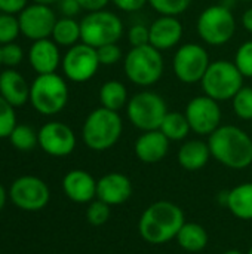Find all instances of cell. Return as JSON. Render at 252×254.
<instances>
[{
    "instance_id": "cell-10",
    "label": "cell",
    "mask_w": 252,
    "mask_h": 254,
    "mask_svg": "<svg viewBox=\"0 0 252 254\" xmlns=\"http://www.w3.org/2000/svg\"><path fill=\"white\" fill-rule=\"evenodd\" d=\"M209 54L199 43H186L180 46L174 55L172 70L183 83H198L209 67Z\"/></svg>"
},
{
    "instance_id": "cell-14",
    "label": "cell",
    "mask_w": 252,
    "mask_h": 254,
    "mask_svg": "<svg viewBox=\"0 0 252 254\" xmlns=\"http://www.w3.org/2000/svg\"><path fill=\"white\" fill-rule=\"evenodd\" d=\"M21 34L36 42L40 39H49L56 24L55 12L48 4L33 3L25 6L18 16Z\"/></svg>"
},
{
    "instance_id": "cell-22",
    "label": "cell",
    "mask_w": 252,
    "mask_h": 254,
    "mask_svg": "<svg viewBox=\"0 0 252 254\" xmlns=\"http://www.w3.org/2000/svg\"><path fill=\"white\" fill-rule=\"evenodd\" d=\"M211 158L209 144L202 140H189L178 150V164L187 171L202 170Z\"/></svg>"
},
{
    "instance_id": "cell-38",
    "label": "cell",
    "mask_w": 252,
    "mask_h": 254,
    "mask_svg": "<svg viewBox=\"0 0 252 254\" xmlns=\"http://www.w3.org/2000/svg\"><path fill=\"white\" fill-rule=\"evenodd\" d=\"M110 1H113V4L123 12H137L141 7H144L146 3H149V0H110Z\"/></svg>"
},
{
    "instance_id": "cell-15",
    "label": "cell",
    "mask_w": 252,
    "mask_h": 254,
    "mask_svg": "<svg viewBox=\"0 0 252 254\" xmlns=\"http://www.w3.org/2000/svg\"><path fill=\"white\" fill-rule=\"evenodd\" d=\"M39 146L50 156H67L76 147V135L73 129L62 122H48L39 132Z\"/></svg>"
},
{
    "instance_id": "cell-25",
    "label": "cell",
    "mask_w": 252,
    "mask_h": 254,
    "mask_svg": "<svg viewBox=\"0 0 252 254\" xmlns=\"http://www.w3.org/2000/svg\"><path fill=\"white\" fill-rule=\"evenodd\" d=\"M101 107L119 112L128 104V89L119 80H107L100 89Z\"/></svg>"
},
{
    "instance_id": "cell-12",
    "label": "cell",
    "mask_w": 252,
    "mask_h": 254,
    "mask_svg": "<svg viewBox=\"0 0 252 254\" xmlns=\"http://www.w3.org/2000/svg\"><path fill=\"white\" fill-rule=\"evenodd\" d=\"M9 196L18 208L24 211H39L49 202L50 192L42 179L24 176L12 183Z\"/></svg>"
},
{
    "instance_id": "cell-39",
    "label": "cell",
    "mask_w": 252,
    "mask_h": 254,
    "mask_svg": "<svg viewBox=\"0 0 252 254\" xmlns=\"http://www.w3.org/2000/svg\"><path fill=\"white\" fill-rule=\"evenodd\" d=\"M27 6V0H0V10L3 13H18Z\"/></svg>"
},
{
    "instance_id": "cell-42",
    "label": "cell",
    "mask_w": 252,
    "mask_h": 254,
    "mask_svg": "<svg viewBox=\"0 0 252 254\" xmlns=\"http://www.w3.org/2000/svg\"><path fill=\"white\" fill-rule=\"evenodd\" d=\"M242 25L247 31L252 33V7L247 9L242 15Z\"/></svg>"
},
{
    "instance_id": "cell-45",
    "label": "cell",
    "mask_w": 252,
    "mask_h": 254,
    "mask_svg": "<svg viewBox=\"0 0 252 254\" xmlns=\"http://www.w3.org/2000/svg\"><path fill=\"white\" fill-rule=\"evenodd\" d=\"M223 254H244L242 252H239V250H227V252H224Z\"/></svg>"
},
{
    "instance_id": "cell-2",
    "label": "cell",
    "mask_w": 252,
    "mask_h": 254,
    "mask_svg": "<svg viewBox=\"0 0 252 254\" xmlns=\"http://www.w3.org/2000/svg\"><path fill=\"white\" fill-rule=\"evenodd\" d=\"M211 156L232 170H244L252 164V138L236 125L218 127L208 140Z\"/></svg>"
},
{
    "instance_id": "cell-23",
    "label": "cell",
    "mask_w": 252,
    "mask_h": 254,
    "mask_svg": "<svg viewBox=\"0 0 252 254\" xmlns=\"http://www.w3.org/2000/svg\"><path fill=\"white\" fill-rule=\"evenodd\" d=\"M226 204L235 217L252 220V183H242L233 188L226 196Z\"/></svg>"
},
{
    "instance_id": "cell-31",
    "label": "cell",
    "mask_w": 252,
    "mask_h": 254,
    "mask_svg": "<svg viewBox=\"0 0 252 254\" xmlns=\"http://www.w3.org/2000/svg\"><path fill=\"white\" fill-rule=\"evenodd\" d=\"M19 21L12 13H0V45L12 43L19 36Z\"/></svg>"
},
{
    "instance_id": "cell-35",
    "label": "cell",
    "mask_w": 252,
    "mask_h": 254,
    "mask_svg": "<svg viewBox=\"0 0 252 254\" xmlns=\"http://www.w3.org/2000/svg\"><path fill=\"white\" fill-rule=\"evenodd\" d=\"M97 54H98L100 64L102 65H113L122 60V49L119 48L117 43H108V45L100 46L97 48Z\"/></svg>"
},
{
    "instance_id": "cell-4",
    "label": "cell",
    "mask_w": 252,
    "mask_h": 254,
    "mask_svg": "<svg viewBox=\"0 0 252 254\" xmlns=\"http://www.w3.org/2000/svg\"><path fill=\"white\" fill-rule=\"evenodd\" d=\"M163 67L162 52L151 45L132 48L123 60L126 77L138 86L154 85L162 77Z\"/></svg>"
},
{
    "instance_id": "cell-20",
    "label": "cell",
    "mask_w": 252,
    "mask_h": 254,
    "mask_svg": "<svg viewBox=\"0 0 252 254\" xmlns=\"http://www.w3.org/2000/svg\"><path fill=\"white\" fill-rule=\"evenodd\" d=\"M28 61L37 74H48L55 73L62 60L59 48L53 40L40 39L31 45L28 52Z\"/></svg>"
},
{
    "instance_id": "cell-33",
    "label": "cell",
    "mask_w": 252,
    "mask_h": 254,
    "mask_svg": "<svg viewBox=\"0 0 252 254\" xmlns=\"http://www.w3.org/2000/svg\"><path fill=\"white\" fill-rule=\"evenodd\" d=\"M110 214H111L110 205L105 204L104 201L98 199V198L94 199L89 204L88 210H86V219H88V222L92 226H102V225H105L108 222V219H110Z\"/></svg>"
},
{
    "instance_id": "cell-27",
    "label": "cell",
    "mask_w": 252,
    "mask_h": 254,
    "mask_svg": "<svg viewBox=\"0 0 252 254\" xmlns=\"http://www.w3.org/2000/svg\"><path fill=\"white\" fill-rule=\"evenodd\" d=\"M80 22L74 18L64 16L56 19V24L52 31V40L59 46H74L80 39Z\"/></svg>"
},
{
    "instance_id": "cell-19",
    "label": "cell",
    "mask_w": 252,
    "mask_h": 254,
    "mask_svg": "<svg viewBox=\"0 0 252 254\" xmlns=\"http://www.w3.org/2000/svg\"><path fill=\"white\" fill-rule=\"evenodd\" d=\"M137 158L144 164L160 162L169 150V140L160 129L144 131L135 141L134 146Z\"/></svg>"
},
{
    "instance_id": "cell-7",
    "label": "cell",
    "mask_w": 252,
    "mask_h": 254,
    "mask_svg": "<svg viewBox=\"0 0 252 254\" xmlns=\"http://www.w3.org/2000/svg\"><path fill=\"white\" fill-rule=\"evenodd\" d=\"M80 40L92 48L108 43H117L123 36V22L114 13L105 9L89 12L80 21Z\"/></svg>"
},
{
    "instance_id": "cell-5",
    "label": "cell",
    "mask_w": 252,
    "mask_h": 254,
    "mask_svg": "<svg viewBox=\"0 0 252 254\" xmlns=\"http://www.w3.org/2000/svg\"><path fill=\"white\" fill-rule=\"evenodd\" d=\"M30 101L40 115H56L67 106L68 86L56 73L39 74L30 86Z\"/></svg>"
},
{
    "instance_id": "cell-8",
    "label": "cell",
    "mask_w": 252,
    "mask_h": 254,
    "mask_svg": "<svg viewBox=\"0 0 252 254\" xmlns=\"http://www.w3.org/2000/svg\"><path fill=\"white\" fill-rule=\"evenodd\" d=\"M196 28L199 37L206 45L221 46L235 36L236 19L227 6L212 4L199 15Z\"/></svg>"
},
{
    "instance_id": "cell-30",
    "label": "cell",
    "mask_w": 252,
    "mask_h": 254,
    "mask_svg": "<svg viewBox=\"0 0 252 254\" xmlns=\"http://www.w3.org/2000/svg\"><path fill=\"white\" fill-rule=\"evenodd\" d=\"M149 3L160 15L178 16L189 9L192 0H149Z\"/></svg>"
},
{
    "instance_id": "cell-9",
    "label": "cell",
    "mask_w": 252,
    "mask_h": 254,
    "mask_svg": "<svg viewBox=\"0 0 252 254\" xmlns=\"http://www.w3.org/2000/svg\"><path fill=\"white\" fill-rule=\"evenodd\" d=\"M166 113L168 107L165 100L153 91L138 92L126 104L129 122L141 131L159 129Z\"/></svg>"
},
{
    "instance_id": "cell-34",
    "label": "cell",
    "mask_w": 252,
    "mask_h": 254,
    "mask_svg": "<svg viewBox=\"0 0 252 254\" xmlns=\"http://www.w3.org/2000/svg\"><path fill=\"white\" fill-rule=\"evenodd\" d=\"M235 64L244 77H252V40L241 45L235 55Z\"/></svg>"
},
{
    "instance_id": "cell-16",
    "label": "cell",
    "mask_w": 252,
    "mask_h": 254,
    "mask_svg": "<svg viewBox=\"0 0 252 254\" xmlns=\"http://www.w3.org/2000/svg\"><path fill=\"white\" fill-rule=\"evenodd\" d=\"M132 182L120 173H108L97 182V198L105 204L120 205L132 196Z\"/></svg>"
},
{
    "instance_id": "cell-43",
    "label": "cell",
    "mask_w": 252,
    "mask_h": 254,
    "mask_svg": "<svg viewBox=\"0 0 252 254\" xmlns=\"http://www.w3.org/2000/svg\"><path fill=\"white\" fill-rule=\"evenodd\" d=\"M4 202H6V190H4V188L0 185V211H1L3 207H4Z\"/></svg>"
},
{
    "instance_id": "cell-17",
    "label": "cell",
    "mask_w": 252,
    "mask_h": 254,
    "mask_svg": "<svg viewBox=\"0 0 252 254\" xmlns=\"http://www.w3.org/2000/svg\"><path fill=\"white\" fill-rule=\"evenodd\" d=\"M150 45L157 51H168L175 48L183 37V24L177 16L160 15L151 22Z\"/></svg>"
},
{
    "instance_id": "cell-18",
    "label": "cell",
    "mask_w": 252,
    "mask_h": 254,
    "mask_svg": "<svg viewBox=\"0 0 252 254\" xmlns=\"http://www.w3.org/2000/svg\"><path fill=\"white\" fill-rule=\"evenodd\" d=\"M62 189L68 199L77 204H88L97 198V182L85 170H71L62 180Z\"/></svg>"
},
{
    "instance_id": "cell-11",
    "label": "cell",
    "mask_w": 252,
    "mask_h": 254,
    "mask_svg": "<svg viewBox=\"0 0 252 254\" xmlns=\"http://www.w3.org/2000/svg\"><path fill=\"white\" fill-rule=\"evenodd\" d=\"M61 65L67 79L76 83H83L97 74L101 64L98 60L97 48L82 42L70 46V49L62 57Z\"/></svg>"
},
{
    "instance_id": "cell-28",
    "label": "cell",
    "mask_w": 252,
    "mask_h": 254,
    "mask_svg": "<svg viewBox=\"0 0 252 254\" xmlns=\"http://www.w3.org/2000/svg\"><path fill=\"white\" fill-rule=\"evenodd\" d=\"M9 140L12 146L18 150L27 152L36 147L39 144V137L34 132V129L28 125H16L13 131L9 135Z\"/></svg>"
},
{
    "instance_id": "cell-36",
    "label": "cell",
    "mask_w": 252,
    "mask_h": 254,
    "mask_svg": "<svg viewBox=\"0 0 252 254\" xmlns=\"http://www.w3.org/2000/svg\"><path fill=\"white\" fill-rule=\"evenodd\" d=\"M22 49L16 43L1 45V64L6 67H16L22 61Z\"/></svg>"
},
{
    "instance_id": "cell-26",
    "label": "cell",
    "mask_w": 252,
    "mask_h": 254,
    "mask_svg": "<svg viewBox=\"0 0 252 254\" xmlns=\"http://www.w3.org/2000/svg\"><path fill=\"white\" fill-rule=\"evenodd\" d=\"M159 129L169 141H181L192 131L186 113L180 112H168Z\"/></svg>"
},
{
    "instance_id": "cell-32",
    "label": "cell",
    "mask_w": 252,
    "mask_h": 254,
    "mask_svg": "<svg viewBox=\"0 0 252 254\" xmlns=\"http://www.w3.org/2000/svg\"><path fill=\"white\" fill-rule=\"evenodd\" d=\"M16 125L15 107L0 95V138L9 137Z\"/></svg>"
},
{
    "instance_id": "cell-46",
    "label": "cell",
    "mask_w": 252,
    "mask_h": 254,
    "mask_svg": "<svg viewBox=\"0 0 252 254\" xmlns=\"http://www.w3.org/2000/svg\"><path fill=\"white\" fill-rule=\"evenodd\" d=\"M0 65H1V45H0Z\"/></svg>"
},
{
    "instance_id": "cell-6",
    "label": "cell",
    "mask_w": 252,
    "mask_h": 254,
    "mask_svg": "<svg viewBox=\"0 0 252 254\" xmlns=\"http://www.w3.org/2000/svg\"><path fill=\"white\" fill-rule=\"evenodd\" d=\"M201 83L205 95L215 101H227L244 86V76L235 63L218 60L209 64Z\"/></svg>"
},
{
    "instance_id": "cell-1",
    "label": "cell",
    "mask_w": 252,
    "mask_h": 254,
    "mask_svg": "<svg viewBox=\"0 0 252 254\" xmlns=\"http://www.w3.org/2000/svg\"><path fill=\"white\" fill-rule=\"evenodd\" d=\"M184 223V213L177 204L169 201H157L149 205L141 214L138 232L146 243L162 246L177 238Z\"/></svg>"
},
{
    "instance_id": "cell-21",
    "label": "cell",
    "mask_w": 252,
    "mask_h": 254,
    "mask_svg": "<svg viewBox=\"0 0 252 254\" xmlns=\"http://www.w3.org/2000/svg\"><path fill=\"white\" fill-rule=\"evenodd\" d=\"M0 95L13 107H21L30 100V86L22 74L9 68L0 73Z\"/></svg>"
},
{
    "instance_id": "cell-44",
    "label": "cell",
    "mask_w": 252,
    "mask_h": 254,
    "mask_svg": "<svg viewBox=\"0 0 252 254\" xmlns=\"http://www.w3.org/2000/svg\"><path fill=\"white\" fill-rule=\"evenodd\" d=\"M34 3H40V4H48V6H50V4H53V3H58V1H61V0H33Z\"/></svg>"
},
{
    "instance_id": "cell-37",
    "label": "cell",
    "mask_w": 252,
    "mask_h": 254,
    "mask_svg": "<svg viewBox=\"0 0 252 254\" xmlns=\"http://www.w3.org/2000/svg\"><path fill=\"white\" fill-rule=\"evenodd\" d=\"M128 40L132 48L150 45V28L143 24L132 25L128 31Z\"/></svg>"
},
{
    "instance_id": "cell-13",
    "label": "cell",
    "mask_w": 252,
    "mask_h": 254,
    "mask_svg": "<svg viewBox=\"0 0 252 254\" xmlns=\"http://www.w3.org/2000/svg\"><path fill=\"white\" fill-rule=\"evenodd\" d=\"M186 116L193 132L199 135H211L221 127V109L218 101L208 95L192 98L186 107Z\"/></svg>"
},
{
    "instance_id": "cell-29",
    "label": "cell",
    "mask_w": 252,
    "mask_h": 254,
    "mask_svg": "<svg viewBox=\"0 0 252 254\" xmlns=\"http://www.w3.org/2000/svg\"><path fill=\"white\" fill-rule=\"evenodd\" d=\"M235 115L242 121H252V88L242 86L232 98Z\"/></svg>"
},
{
    "instance_id": "cell-24",
    "label": "cell",
    "mask_w": 252,
    "mask_h": 254,
    "mask_svg": "<svg viewBox=\"0 0 252 254\" xmlns=\"http://www.w3.org/2000/svg\"><path fill=\"white\" fill-rule=\"evenodd\" d=\"M175 240L183 250L189 253H199L208 246L209 237L202 225L195 222H186Z\"/></svg>"
},
{
    "instance_id": "cell-48",
    "label": "cell",
    "mask_w": 252,
    "mask_h": 254,
    "mask_svg": "<svg viewBox=\"0 0 252 254\" xmlns=\"http://www.w3.org/2000/svg\"><path fill=\"white\" fill-rule=\"evenodd\" d=\"M239 1H251V0H239Z\"/></svg>"
},
{
    "instance_id": "cell-3",
    "label": "cell",
    "mask_w": 252,
    "mask_h": 254,
    "mask_svg": "<svg viewBox=\"0 0 252 254\" xmlns=\"http://www.w3.org/2000/svg\"><path fill=\"white\" fill-rule=\"evenodd\" d=\"M122 131L123 122L119 112L98 107L88 115L82 128V137L89 149L104 152L111 149L119 141Z\"/></svg>"
},
{
    "instance_id": "cell-41",
    "label": "cell",
    "mask_w": 252,
    "mask_h": 254,
    "mask_svg": "<svg viewBox=\"0 0 252 254\" xmlns=\"http://www.w3.org/2000/svg\"><path fill=\"white\" fill-rule=\"evenodd\" d=\"M80 7L88 10V12H97V10H102L110 0H77Z\"/></svg>"
},
{
    "instance_id": "cell-40",
    "label": "cell",
    "mask_w": 252,
    "mask_h": 254,
    "mask_svg": "<svg viewBox=\"0 0 252 254\" xmlns=\"http://www.w3.org/2000/svg\"><path fill=\"white\" fill-rule=\"evenodd\" d=\"M59 9L64 13V16H70V18H73L74 15L79 13V10H82L77 0H61L59 1Z\"/></svg>"
},
{
    "instance_id": "cell-47",
    "label": "cell",
    "mask_w": 252,
    "mask_h": 254,
    "mask_svg": "<svg viewBox=\"0 0 252 254\" xmlns=\"http://www.w3.org/2000/svg\"><path fill=\"white\" fill-rule=\"evenodd\" d=\"M248 254H252V247H251V249H250V252H248Z\"/></svg>"
}]
</instances>
